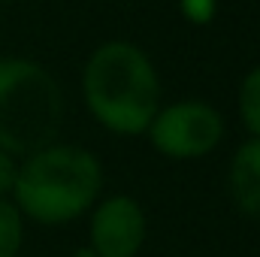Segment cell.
Here are the masks:
<instances>
[{
	"label": "cell",
	"instance_id": "6",
	"mask_svg": "<svg viewBox=\"0 0 260 257\" xmlns=\"http://www.w3.org/2000/svg\"><path fill=\"white\" fill-rule=\"evenodd\" d=\"M227 188L242 215L260 218V136H251L236 148L227 173Z\"/></svg>",
	"mask_w": 260,
	"mask_h": 257
},
{
	"label": "cell",
	"instance_id": "1",
	"mask_svg": "<svg viewBox=\"0 0 260 257\" xmlns=\"http://www.w3.org/2000/svg\"><path fill=\"white\" fill-rule=\"evenodd\" d=\"M82 94L97 124L118 136L145 133L160 109V79L151 58L127 40H109L82 70Z\"/></svg>",
	"mask_w": 260,
	"mask_h": 257
},
{
	"label": "cell",
	"instance_id": "9",
	"mask_svg": "<svg viewBox=\"0 0 260 257\" xmlns=\"http://www.w3.org/2000/svg\"><path fill=\"white\" fill-rule=\"evenodd\" d=\"M179 9L191 24H209L218 12V0H179Z\"/></svg>",
	"mask_w": 260,
	"mask_h": 257
},
{
	"label": "cell",
	"instance_id": "11",
	"mask_svg": "<svg viewBox=\"0 0 260 257\" xmlns=\"http://www.w3.org/2000/svg\"><path fill=\"white\" fill-rule=\"evenodd\" d=\"M73 257H97V254H94L91 248H76V251H73Z\"/></svg>",
	"mask_w": 260,
	"mask_h": 257
},
{
	"label": "cell",
	"instance_id": "8",
	"mask_svg": "<svg viewBox=\"0 0 260 257\" xmlns=\"http://www.w3.org/2000/svg\"><path fill=\"white\" fill-rule=\"evenodd\" d=\"M239 118L251 136H260V64L248 70L239 85Z\"/></svg>",
	"mask_w": 260,
	"mask_h": 257
},
{
	"label": "cell",
	"instance_id": "2",
	"mask_svg": "<svg viewBox=\"0 0 260 257\" xmlns=\"http://www.w3.org/2000/svg\"><path fill=\"white\" fill-rule=\"evenodd\" d=\"M103 167L94 151L82 145L52 142L27 157L15 170L12 203L21 218L37 224H67L100 200Z\"/></svg>",
	"mask_w": 260,
	"mask_h": 257
},
{
	"label": "cell",
	"instance_id": "7",
	"mask_svg": "<svg viewBox=\"0 0 260 257\" xmlns=\"http://www.w3.org/2000/svg\"><path fill=\"white\" fill-rule=\"evenodd\" d=\"M24 242V218L12 200H0V257H18Z\"/></svg>",
	"mask_w": 260,
	"mask_h": 257
},
{
	"label": "cell",
	"instance_id": "5",
	"mask_svg": "<svg viewBox=\"0 0 260 257\" xmlns=\"http://www.w3.org/2000/svg\"><path fill=\"white\" fill-rule=\"evenodd\" d=\"M145 230L148 221L142 206L127 194H115L94 203L88 248L97 257H136L145 242Z\"/></svg>",
	"mask_w": 260,
	"mask_h": 257
},
{
	"label": "cell",
	"instance_id": "3",
	"mask_svg": "<svg viewBox=\"0 0 260 257\" xmlns=\"http://www.w3.org/2000/svg\"><path fill=\"white\" fill-rule=\"evenodd\" d=\"M64 94L55 76L27 58H0V151L27 157L55 142Z\"/></svg>",
	"mask_w": 260,
	"mask_h": 257
},
{
	"label": "cell",
	"instance_id": "4",
	"mask_svg": "<svg viewBox=\"0 0 260 257\" xmlns=\"http://www.w3.org/2000/svg\"><path fill=\"white\" fill-rule=\"evenodd\" d=\"M151 145L170 160H197L212 154L224 139V118L212 103L179 100L160 106L148 124Z\"/></svg>",
	"mask_w": 260,
	"mask_h": 257
},
{
	"label": "cell",
	"instance_id": "10",
	"mask_svg": "<svg viewBox=\"0 0 260 257\" xmlns=\"http://www.w3.org/2000/svg\"><path fill=\"white\" fill-rule=\"evenodd\" d=\"M15 170H18L15 157H12V154H6V151H0V200H9V197H12Z\"/></svg>",
	"mask_w": 260,
	"mask_h": 257
}]
</instances>
